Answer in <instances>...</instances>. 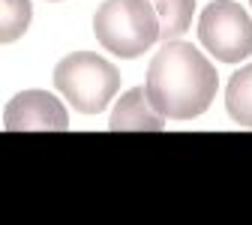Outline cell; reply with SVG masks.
Listing matches in <instances>:
<instances>
[{
	"label": "cell",
	"instance_id": "cell-1",
	"mask_svg": "<svg viewBox=\"0 0 252 225\" xmlns=\"http://www.w3.org/2000/svg\"><path fill=\"white\" fill-rule=\"evenodd\" d=\"M219 78L213 63L192 42H165L147 66V99L162 117L192 120L204 114L216 96Z\"/></svg>",
	"mask_w": 252,
	"mask_h": 225
},
{
	"label": "cell",
	"instance_id": "cell-2",
	"mask_svg": "<svg viewBox=\"0 0 252 225\" xmlns=\"http://www.w3.org/2000/svg\"><path fill=\"white\" fill-rule=\"evenodd\" d=\"M99 45L117 57H141L159 39V15L150 0H105L93 15Z\"/></svg>",
	"mask_w": 252,
	"mask_h": 225
},
{
	"label": "cell",
	"instance_id": "cell-3",
	"mask_svg": "<svg viewBox=\"0 0 252 225\" xmlns=\"http://www.w3.org/2000/svg\"><path fill=\"white\" fill-rule=\"evenodd\" d=\"M54 84L81 114H99L120 87V72L96 51H72L57 63Z\"/></svg>",
	"mask_w": 252,
	"mask_h": 225
},
{
	"label": "cell",
	"instance_id": "cell-4",
	"mask_svg": "<svg viewBox=\"0 0 252 225\" xmlns=\"http://www.w3.org/2000/svg\"><path fill=\"white\" fill-rule=\"evenodd\" d=\"M201 45L222 63H240L252 54V18L234 0H213L198 18Z\"/></svg>",
	"mask_w": 252,
	"mask_h": 225
},
{
	"label": "cell",
	"instance_id": "cell-5",
	"mask_svg": "<svg viewBox=\"0 0 252 225\" xmlns=\"http://www.w3.org/2000/svg\"><path fill=\"white\" fill-rule=\"evenodd\" d=\"M3 129L6 132H63L69 129L66 108L48 90H24L12 96L3 108Z\"/></svg>",
	"mask_w": 252,
	"mask_h": 225
},
{
	"label": "cell",
	"instance_id": "cell-6",
	"mask_svg": "<svg viewBox=\"0 0 252 225\" xmlns=\"http://www.w3.org/2000/svg\"><path fill=\"white\" fill-rule=\"evenodd\" d=\"M165 126L162 114L156 111L147 99L144 87H129L114 105L108 129L111 132H159Z\"/></svg>",
	"mask_w": 252,
	"mask_h": 225
},
{
	"label": "cell",
	"instance_id": "cell-7",
	"mask_svg": "<svg viewBox=\"0 0 252 225\" xmlns=\"http://www.w3.org/2000/svg\"><path fill=\"white\" fill-rule=\"evenodd\" d=\"M225 111L231 120L252 129V63L240 66L228 78V93H225Z\"/></svg>",
	"mask_w": 252,
	"mask_h": 225
},
{
	"label": "cell",
	"instance_id": "cell-8",
	"mask_svg": "<svg viewBox=\"0 0 252 225\" xmlns=\"http://www.w3.org/2000/svg\"><path fill=\"white\" fill-rule=\"evenodd\" d=\"M156 15H159V39L171 42L180 33H186L189 21L195 12V0H150Z\"/></svg>",
	"mask_w": 252,
	"mask_h": 225
},
{
	"label": "cell",
	"instance_id": "cell-9",
	"mask_svg": "<svg viewBox=\"0 0 252 225\" xmlns=\"http://www.w3.org/2000/svg\"><path fill=\"white\" fill-rule=\"evenodd\" d=\"M30 0H0V42L9 45L30 24Z\"/></svg>",
	"mask_w": 252,
	"mask_h": 225
},
{
	"label": "cell",
	"instance_id": "cell-10",
	"mask_svg": "<svg viewBox=\"0 0 252 225\" xmlns=\"http://www.w3.org/2000/svg\"><path fill=\"white\" fill-rule=\"evenodd\" d=\"M249 3H252V0H249Z\"/></svg>",
	"mask_w": 252,
	"mask_h": 225
}]
</instances>
